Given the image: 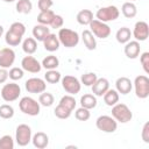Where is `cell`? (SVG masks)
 Segmentation results:
<instances>
[{
  "instance_id": "obj_9",
  "label": "cell",
  "mask_w": 149,
  "mask_h": 149,
  "mask_svg": "<svg viewBox=\"0 0 149 149\" xmlns=\"http://www.w3.org/2000/svg\"><path fill=\"white\" fill-rule=\"evenodd\" d=\"M15 141L20 147H26L29 144L31 141V128L26 123L19 125L15 130Z\"/></svg>"
},
{
  "instance_id": "obj_24",
  "label": "cell",
  "mask_w": 149,
  "mask_h": 149,
  "mask_svg": "<svg viewBox=\"0 0 149 149\" xmlns=\"http://www.w3.org/2000/svg\"><path fill=\"white\" fill-rule=\"evenodd\" d=\"M121 12H122V14H123L125 17H127V19H133V17H135L136 14H137V8H136V6H135V3H134L133 1H127V2H125V3L122 5Z\"/></svg>"
},
{
  "instance_id": "obj_44",
  "label": "cell",
  "mask_w": 149,
  "mask_h": 149,
  "mask_svg": "<svg viewBox=\"0 0 149 149\" xmlns=\"http://www.w3.org/2000/svg\"><path fill=\"white\" fill-rule=\"evenodd\" d=\"M141 137L144 143H149V122H146L143 125L142 132H141Z\"/></svg>"
},
{
  "instance_id": "obj_34",
  "label": "cell",
  "mask_w": 149,
  "mask_h": 149,
  "mask_svg": "<svg viewBox=\"0 0 149 149\" xmlns=\"http://www.w3.org/2000/svg\"><path fill=\"white\" fill-rule=\"evenodd\" d=\"M61 78H62L61 72L56 71V69L55 70H48L44 74V80L49 84H56L61 80Z\"/></svg>"
},
{
  "instance_id": "obj_36",
  "label": "cell",
  "mask_w": 149,
  "mask_h": 149,
  "mask_svg": "<svg viewBox=\"0 0 149 149\" xmlns=\"http://www.w3.org/2000/svg\"><path fill=\"white\" fill-rule=\"evenodd\" d=\"M14 116V108L8 105V104H3L0 106V118L2 119H12Z\"/></svg>"
},
{
  "instance_id": "obj_14",
  "label": "cell",
  "mask_w": 149,
  "mask_h": 149,
  "mask_svg": "<svg viewBox=\"0 0 149 149\" xmlns=\"http://www.w3.org/2000/svg\"><path fill=\"white\" fill-rule=\"evenodd\" d=\"M21 68L23 69V71H28L30 73H38L42 69V65L35 57H33L31 55H28L22 58Z\"/></svg>"
},
{
  "instance_id": "obj_10",
  "label": "cell",
  "mask_w": 149,
  "mask_h": 149,
  "mask_svg": "<svg viewBox=\"0 0 149 149\" xmlns=\"http://www.w3.org/2000/svg\"><path fill=\"white\" fill-rule=\"evenodd\" d=\"M95 126L99 130L104 133H114L118 128V122L113 116L100 115L95 121Z\"/></svg>"
},
{
  "instance_id": "obj_4",
  "label": "cell",
  "mask_w": 149,
  "mask_h": 149,
  "mask_svg": "<svg viewBox=\"0 0 149 149\" xmlns=\"http://www.w3.org/2000/svg\"><path fill=\"white\" fill-rule=\"evenodd\" d=\"M112 116L116 120V122L127 123L132 120L133 113L126 104L116 102L114 106H112Z\"/></svg>"
},
{
  "instance_id": "obj_22",
  "label": "cell",
  "mask_w": 149,
  "mask_h": 149,
  "mask_svg": "<svg viewBox=\"0 0 149 149\" xmlns=\"http://www.w3.org/2000/svg\"><path fill=\"white\" fill-rule=\"evenodd\" d=\"M33 36H34V38L36 40V41H40V42H42L45 37H47V35L50 33V28H48L47 26H44V24H36V26H34V28H33Z\"/></svg>"
},
{
  "instance_id": "obj_20",
  "label": "cell",
  "mask_w": 149,
  "mask_h": 149,
  "mask_svg": "<svg viewBox=\"0 0 149 149\" xmlns=\"http://www.w3.org/2000/svg\"><path fill=\"white\" fill-rule=\"evenodd\" d=\"M33 146L37 149H44L49 144V136L43 132H37L31 136Z\"/></svg>"
},
{
  "instance_id": "obj_43",
  "label": "cell",
  "mask_w": 149,
  "mask_h": 149,
  "mask_svg": "<svg viewBox=\"0 0 149 149\" xmlns=\"http://www.w3.org/2000/svg\"><path fill=\"white\" fill-rule=\"evenodd\" d=\"M52 5H54L52 0H38V2H37V7H38L40 12L50 9L52 7Z\"/></svg>"
},
{
  "instance_id": "obj_26",
  "label": "cell",
  "mask_w": 149,
  "mask_h": 149,
  "mask_svg": "<svg viewBox=\"0 0 149 149\" xmlns=\"http://www.w3.org/2000/svg\"><path fill=\"white\" fill-rule=\"evenodd\" d=\"M22 50L27 55H33L37 50V41L34 37H27L22 42Z\"/></svg>"
},
{
  "instance_id": "obj_29",
  "label": "cell",
  "mask_w": 149,
  "mask_h": 149,
  "mask_svg": "<svg viewBox=\"0 0 149 149\" xmlns=\"http://www.w3.org/2000/svg\"><path fill=\"white\" fill-rule=\"evenodd\" d=\"M54 16H55V13H54V10H51V9L40 12V14L37 15V22H38L40 24L50 26L51 22H52V20H54Z\"/></svg>"
},
{
  "instance_id": "obj_33",
  "label": "cell",
  "mask_w": 149,
  "mask_h": 149,
  "mask_svg": "<svg viewBox=\"0 0 149 149\" xmlns=\"http://www.w3.org/2000/svg\"><path fill=\"white\" fill-rule=\"evenodd\" d=\"M38 102H40V105H42V106H44V107H50V106L54 105L55 98H54V95H52L51 93L44 91V92H42V93L40 94V97H38Z\"/></svg>"
},
{
  "instance_id": "obj_45",
  "label": "cell",
  "mask_w": 149,
  "mask_h": 149,
  "mask_svg": "<svg viewBox=\"0 0 149 149\" xmlns=\"http://www.w3.org/2000/svg\"><path fill=\"white\" fill-rule=\"evenodd\" d=\"M7 79H8V71H7V69L0 68V84L6 83Z\"/></svg>"
},
{
  "instance_id": "obj_3",
  "label": "cell",
  "mask_w": 149,
  "mask_h": 149,
  "mask_svg": "<svg viewBox=\"0 0 149 149\" xmlns=\"http://www.w3.org/2000/svg\"><path fill=\"white\" fill-rule=\"evenodd\" d=\"M19 107H20V111L23 114H27V115H30V116L38 115L40 111H41L40 102H37V100H35L31 97L21 98V100L19 101Z\"/></svg>"
},
{
  "instance_id": "obj_21",
  "label": "cell",
  "mask_w": 149,
  "mask_h": 149,
  "mask_svg": "<svg viewBox=\"0 0 149 149\" xmlns=\"http://www.w3.org/2000/svg\"><path fill=\"white\" fill-rule=\"evenodd\" d=\"M81 40L84 42V45L86 47L87 50H94L97 48V41H95V36L91 33V30L85 29L81 33Z\"/></svg>"
},
{
  "instance_id": "obj_11",
  "label": "cell",
  "mask_w": 149,
  "mask_h": 149,
  "mask_svg": "<svg viewBox=\"0 0 149 149\" xmlns=\"http://www.w3.org/2000/svg\"><path fill=\"white\" fill-rule=\"evenodd\" d=\"M61 81H62V87L69 94L74 95V94H77V93L80 92L81 83H80V80L78 78L68 74V76H64L63 78H61Z\"/></svg>"
},
{
  "instance_id": "obj_41",
  "label": "cell",
  "mask_w": 149,
  "mask_h": 149,
  "mask_svg": "<svg viewBox=\"0 0 149 149\" xmlns=\"http://www.w3.org/2000/svg\"><path fill=\"white\" fill-rule=\"evenodd\" d=\"M140 62H141V65H142L144 72H146V73H149V52H148V51L141 54V56H140Z\"/></svg>"
},
{
  "instance_id": "obj_1",
  "label": "cell",
  "mask_w": 149,
  "mask_h": 149,
  "mask_svg": "<svg viewBox=\"0 0 149 149\" xmlns=\"http://www.w3.org/2000/svg\"><path fill=\"white\" fill-rule=\"evenodd\" d=\"M26 33V26L22 22H13L5 34V42L9 47H16L21 43Z\"/></svg>"
},
{
  "instance_id": "obj_17",
  "label": "cell",
  "mask_w": 149,
  "mask_h": 149,
  "mask_svg": "<svg viewBox=\"0 0 149 149\" xmlns=\"http://www.w3.org/2000/svg\"><path fill=\"white\" fill-rule=\"evenodd\" d=\"M140 50H141V47H140V42L139 41H128L126 44H125V55L130 58V59H135L139 57L140 55Z\"/></svg>"
},
{
  "instance_id": "obj_19",
  "label": "cell",
  "mask_w": 149,
  "mask_h": 149,
  "mask_svg": "<svg viewBox=\"0 0 149 149\" xmlns=\"http://www.w3.org/2000/svg\"><path fill=\"white\" fill-rule=\"evenodd\" d=\"M116 91L123 95L128 94L133 88V83L128 77H119L115 81Z\"/></svg>"
},
{
  "instance_id": "obj_38",
  "label": "cell",
  "mask_w": 149,
  "mask_h": 149,
  "mask_svg": "<svg viewBox=\"0 0 149 149\" xmlns=\"http://www.w3.org/2000/svg\"><path fill=\"white\" fill-rule=\"evenodd\" d=\"M91 116V113H90V109L87 108H84V107H79L74 111V118L79 121H87Z\"/></svg>"
},
{
  "instance_id": "obj_46",
  "label": "cell",
  "mask_w": 149,
  "mask_h": 149,
  "mask_svg": "<svg viewBox=\"0 0 149 149\" xmlns=\"http://www.w3.org/2000/svg\"><path fill=\"white\" fill-rule=\"evenodd\" d=\"M3 31H5V30H3V27L0 24V37H2V35H3Z\"/></svg>"
},
{
  "instance_id": "obj_28",
  "label": "cell",
  "mask_w": 149,
  "mask_h": 149,
  "mask_svg": "<svg viewBox=\"0 0 149 149\" xmlns=\"http://www.w3.org/2000/svg\"><path fill=\"white\" fill-rule=\"evenodd\" d=\"M80 106L87 109H92L97 106V97L91 93H86L80 97Z\"/></svg>"
},
{
  "instance_id": "obj_35",
  "label": "cell",
  "mask_w": 149,
  "mask_h": 149,
  "mask_svg": "<svg viewBox=\"0 0 149 149\" xmlns=\"http://www.w3.org/2000/svg\"><path fill=\"white\" fill-rule=\"evenodd\" d=\"M98 79V76L94 72H86L84 74H81L80 77V83L84 84L85 86H92L95 80Z\"/></svg>"
},
{
  "instance_id": "obj_13",
  "label": "cell",
  "mask_w": 149,
  "mask_h": 149,
  "mask_svg": "<svg viewBox=\"0 0 149 149\" xmlns=\"http://www.w3.org/2000/svg\"><path fill=\"white\" fill-rule=\"evenodd\" d=\"M132 36L139 42L146 41L149 36V26L146 21H137L132 31Z\"/></svg>"
},
{
  "instance_id": "obj_40",
  "label": "cell",
  "mask_w": 149,
  "mask_h": 149,
  "mask_svg": "<svg viewBox=\"0 0 149 149\" xmlns=\"http://www.w3.org/2000/svg\"><path fill=\"white\" fill-rule=\"evenodd\" d=\"M23 74H24V71L22 68H12L9 71H8V77L12 79V80H20L23 78Z\"/></svg>"
},
{
  "instance_id": "obj_42",
  "label": "cell",
  "mask_w": 149,
  "mask_h": 149,
  "mask_svg": "<svg viewBox=\"0 0 149 149\" xmlns=\"http://www.w3.org/2000/svg\"><path fill=\"white\" fill-rule=\"evenodd\" d=\"M63 23H64L63 16H62V15H58V14H55L54 20H52V22H51L50 26H51V28H54V29H59V28H62Z\"/></svg>"
},
{
  "instance_id": "obj_37",
  "label": "cell",
  "mask_w": 149,
  "mask_h": 149,
  "mask_svg": "<svg viewBox=\"0 0 149 149\" xmlns=\"http://www.w3.org/2000/svg\"><path fill=\"white\" fill-rule=\"evenodd\" d=\"M54 113H55V115H56L58 119H62V120L70 118V116H71V114H72V112H71V111H69L68 108L63 107V106H62V105H59V104L56 106V108H55Z\"/></svg>"
},
{
  "instance_id": "obj_39",
  "label": "cell",
  "mask_w": 149,
  "mask_h": 149,
  "mask_svg": "<svg viewBox=\"0 0 149 149\" xmlns=\"http://www.w3.org/2000/svg\"><path fill=\"white\" fill-rule=\"evenodd\" d=\"M14 140L10 135H3L0 137V149H13Z\"/></svg>"
},
{
  "instance_id": "obj_15",
  "label": "cell",
  "mask_w": 149,
  "mask_h": 149,
  "mask_svg": "<svg viewBox=\"0 0 149 149\" xmlns=\"http://www.w3.org/2000/svg\"><path fill=\"white\" fill-rule=\"evenodd\" d=\"M15 62V52L12 48L0 49V68L9 69Z\"/></svg>"
},
{
  "instance_id": "obj_25",
  "label": "cell",
  "mask_w": 149,
  "mask_h": 149,
  "mask_svg": "<svg viewBox=\"0 0 149 149\" xmlns=\"http://www.w3.org/2000/svg\"><path fill=\"white\" fill-rule=\"evenodd\" d=\"M132 37V31L128 27H121L118 29L116 34H115V38L119 43L121 44H126L128 41H130Z\"/></svg>"
},
{
  "instance_id": "obj_6",
  "label": "cell",
  "mask_w": 149,
  "mask_h": 149,
  "mask_svg": "<svg viewBox=\"0 0 149 149\" xmlns=\"http://www.w3.org/2000/svg\"><path fill=\"white\" fill-rule=\"evenodd\" d=\"M0 94H1V98L6 102H12L19 99L21 94V87L16 83H8L2 86Z\"/></svg>"
},
{
  "instance_id": "obj_27",
  "label": "cell",
  "mask_w": 149,
  "mask_h": 149,
  "mask_svg": "<svg viewBox=\"0 0 149 149\" xmlns=\"http://www.w3.org/2000/svg\"><path fill=\"white\" fill-rule=\"evenodd\" d=\"M104 97V102L107 105V106H109V107H112V106H114L116 102H119V92L116 91V90H111V88H108L107 91H106V93L102 95Z\"/></svg>"
},
{
  "instance_id": "obj_5",
  "label": "cell",
  "mask_w": 149,
  "mask_h": 149,
  "mask_svg": "<svg viewBox=\"0 0 149 149\" xmlns=\"http://www.w3.org/2000/svg\"><path fill=\"white\" fill-rule=\"evenodd\" d=\"M120 15V10L116 6H113V5H109V6H106V7H101L97 10L95 13V17L97 20L99 21H102V22H111V21H115Z\"/></svg>"
},
{
  "instance_id": "obj_2",
  "label": "cell",
  "mask_w": 149,
  "mask_h": 149,
  "mask_svg": "<svg viewBox=\"0 0 149 149\" xmlns=\"http://www.w3.org/2000/svg\"><path fill=\"white\" fill-rule=\"evenodd\" d=\"M58 40L62 45L65 48H73L79 43V34L74 30H71L69 28H59L58 31Z\"/></svg>"
},
{
  "instance_id": "obj_47",
  "label": "cell",
  "mask_w": 149,
  "mask_h": 149,
  "mask_svg": "<svg viewBox=\"0 0 149 149\" xmlns=\"http://www.w3.org/2000/svg\"><path fill=\"white\" fill-rule=\"evenodd\" d=\"M2 1H5V2H14L15 0H2Z\"/></svg>"
},
{
  "instance_id": "obj_18",
  "label": "cell",
  "mask_w": 149,
  "mask_h": 149,
  "mask_svg": "<svg viewBox=\"0 0 149 149\" xmlns=\"http://www.w3.org/2000/svg\"><path fill=\"white\" fill-rule=\"evenodd\" d=\"M91 87H92V93L95 97H102L106 93V91L109 88V81L106 78H98Z\"/></svg>"
},
{
  "instance_id": "obj_7",
  "label": "cell",
  "mask_w": 149,
  "mask_h": 149,
  "mask_svg": "<svg viewBox=\"0 0 149 149\" xmlns=\"http://www.w3.org/2000/svg\"><path fill=\"white\" fill-rule=\"evenodd\" d=\"M135 94L140 99H146L149 97V78L144 74H140L134 79Z\"/></svg>"
},
{
  "instance_id": "obj_31",
  "label": "cell",
  "mask_w": 149,
  "mask_h": 149,
  "mask_svg": "<svg viewBox=\"0 0 149 149\" xmlns=\"http://www.w3.org/2000/svg\"><path fill=\"white\" fill-rule=\"evenodd\" d=\"M58 104H59V105H62L63 107L68 108L69 111L73 112V109L76 108L77 101H76V99H74V97H73V95H71V94H66V95H63V97L61 98V100H59V102H58Z\"/></svg>"
},
{
  "instance_id": "obj_8",
  "label": "cell",
  "mask_w": 149,
  "mask_h": 149,
  "mask_svg": "<svg viewBox=\"0 0 149 149\" xmlns=\"http://www.w3.org/2000/svg\"><path fill=\"white\" fill-rule=\"evenodd\" d=\"M88 26H90L91 33L98 38L104 40V38H107L111 35V31H112L111 27L106 22H102V21H99L97 19H93Z\"/></svg>"
},
{
  "instance_id": "obj_12",
  "label": "cell",
  "mask_w": 149,
  "mask_h": 149,
  "mask_svg": "<svg viewBox=\"0 0 149 149\" xmlns=\"http://www.w3.org/2000/svg\"><path fill=\"white\" fill-rule=\"evenodd\" d=\"M24 87H26L27 92L37 94V93H42L45 91L47 84H45L44 79H41L38 77H33V78H29L28 80H26Z\"/></svg>"
},
{
  "instance_id": "obj_30",
  "label": "cell",
  "mask_w": 149,
  "mask_h": 149,
  "mask_svg": "<svg viewBox=\"0 0 149 149\" xmlns=\"http://www.w3.org/2000/svg\"><path fill=\"white\" fill-rule=\"evenodd\" d=\"M41 65L45 70H55L59 65V59L56 56H54V55H49V56H47V57L43 58Z\"/></svg>"
},
{
  "instance_id": "obj_16",
  "label": "cell",
  "mask_w": 149,
  "mask_h": 149,
  "mask_svg": "<svg viewBox=\"0 0 149 149\" xmlns=\"http://www.w3.org/2000/svg\"><path fill=\"white\" fill-rule=\"evenodd\" d=\"M43 42V47L47 51L49 52H54V51H57L59 49V40H58V36H56V34H52V33H49L47 35V37L42 41Z\"/></svg>"
},
{
  "instance_id": "obj_48",
  "label": "cell",
  "mask_w": 149,
  "mask_h": 149,
  "mask_svg": "<svg viewBox=\"0 0 149 149\" xmlns=\"http://www.w3.org/2000/svg\"><path fill=\"white\" fill-rule=\"evenodd\" d=\"M129 1H135V0H129Z\"/></svg>"
},
{
  "instance_id": "obj_23",
  "label": "cell",
  "mask_w": 149,
  "mask_h": 149,
  "mask_svg": "<svg viewBox=\"0 0 149 149\" xmlns=\"http://www.w3.org/2000/svg\"><path fill=\"white\" fill-rule=\"evenodd\" d=\"M77 22L81 26H88L93 20V13L90 9H81L77 13Z\"/></svg>"
},
{
  "instance_id": "obj_32",
  "label": "cell",
  "mask_w": 149,
  "mask_h": 149,
  "mask_svg": "<svg viewBox=\"0 0 149 149\" xmlns=\"http://www.w3.org/2000/svg\"><path fill=\"white\" fill-rule=\"evenodd\" d=\"M15 8L20 14H29L33 9V3L30 0H17Z\"/></svg>"
}]
</instances>
